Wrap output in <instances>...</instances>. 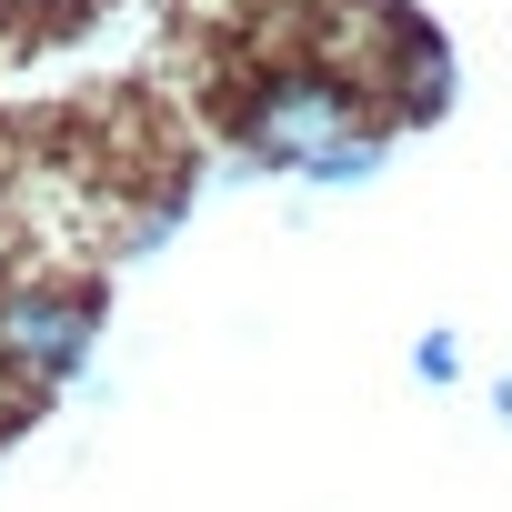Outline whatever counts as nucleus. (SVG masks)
I'll list each match as a JSON object with an SVG mask.
<instances>
[{
    "instance_id": "nucleus-1",
    "label": "nucleus",
    "mask_w": 512,
    "mask_h": 512,
    "mask_svg": "<svg viewBox=\"0 0 512 512\" xmlns=\"http://www.w3.org/2000/svg\"><path fill=\"white\" fill-rule=\"evenodd\" d=\"M231 131H241L251 161H272V171H312V181H362V171L392 151L382 111H372L362 81L332 71V61H282V71H262V81H241Z\"/></svg>"
},
{
    "instance_id": "nucleus-3",
    "label": "nucleus",
    "mask_w": 512,
    "mask_h": 512,
    "mask_svg": "<svg viewBox=\"0 0 512 512\" xmlns=\"http://www.w3.org/2000/svg\"><path fill=\"white\" fill-rule=\"evenodd\" d=\"M412 372H422V382H452V372H462V342H452V332H422Z\"/></svg>"
},
{
    "instance_id": "nucleus-2",
    "label": "nucleus",
    "mask_w": 512,
    "mask_h": 512,
    "mask_svg": "<svg viewBox=\"0 0 512 512\" xmlns=\"http://www.w3.org/2000/svg\"><path fill=\"white\" fill-rule=\"evenodd\" d=\"M81 352H91V302L81 292H51V282L0 292V362L21 382H61V372H81Z\"/></svg>"
},
{
    "instance_id": "nucleus-4",
    "label": "nucleus",
    "mask_w": 512,
    "mask_h": 512,
    "mask_svg": "<svg viewBox=\"0 0 512 512\" xmlns=\"http://www.w3.org/2000/svg\"><path fill=\"white\" fill-rule=\"evenodd\" d=\"M21 11H41V21H71V11H91V0H21Z\"/></svg>"
}]
</instances>
